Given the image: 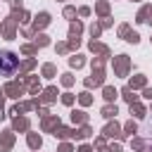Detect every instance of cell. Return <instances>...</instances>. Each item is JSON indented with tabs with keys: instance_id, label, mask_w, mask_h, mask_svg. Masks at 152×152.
<instances>
[{
	"instance_id": "cell-1",
	"label": "cell",
	"mask_w": 152,
	"mask_h": 152,
	"mask_svg": "<svg viewBox=\"0 0 152 152\" xmlns=\"http://www.w3.org/2000/svg\"><path fill=\"white\" fill-rule=\"evenodd\" d=\"M14 69H17V57L12 52H2L0 55V71L5 76H10V74H14Z\"/></svg>"
}]
</instances>
